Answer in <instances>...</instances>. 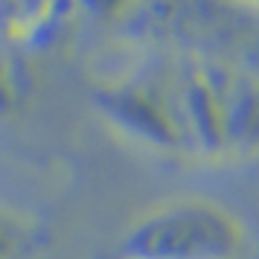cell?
<instances>
[{
    "instance_id": "obj_4",
    "label": "cell",
    "mask_w": 259,
    "mask_h": 259,
    "mask_svg": "<svg viewBox=\"0 0 259 259\" xmlns=\"http://www.w3.org/2000/svg\"><path fill=\"white\" fill-rule=\"evenodd\" d=\"M70 3H0V47L12 53H35L59 41L76 15Z\"/></svg>"
},
{
    "instance_id": "obj_5",
    "label": "cell",
    "mask_w": 259,
    "mask_h": 259,
    "mask_svg": "<svg viewBox=\"0 0 259 259\" xmlns=\"http://www.w3.org/2000/svg\"><path fill=\"white\" fill-rule=\"evenodd\" d=\"M29 94V73L18 53L0 47V117L15 114Z\"/></svg>"
},
{
    "instance_id": "obj_1",
    "label": "cell",
    "mask_w": 259,
    "mask_h": 259,
    "mask_svg": "<svg viewBox=\"0 0 259 259\" xmlns=\"http://www.w3.org/2000/svg\"><path fill=\"white\" fill-rule=\"evenodd\" d=\"M189 154L210 163L259 154V70L215 50H189L172 61Z\"/></svg>"
},
{
    "instance_id": "obj_2",
    "label": "cell",
    "mask_w": 259,
    "mask_h": 259,
    "mask_svg": "<svg viewBox=\"0 0 259 259\" xmlns=\"http://www.w3.org/2000/svg\"><path fill=\"white\" fill-rule=\"evenodd\" d=\"M247 227L230 207L204 195H181L134 215L119 242V259H239Z\"/></svg>"
},
{
    "instance_id": "obj_3",
    "label": "cell",
    "mask_w": 259,
    "mask_h": 259,
    "mask_svg": "<svg viewBox=\"0 0 259 259\" xmlns=\"http://www.w3.org/2000/svg\"><path fill=\"white\" fill-rule=\"evenodd\" d=\"M91 99L117 134L160 154H189L172 61L105 79L94 84Z\"/></svg>"
}]
</instances>
